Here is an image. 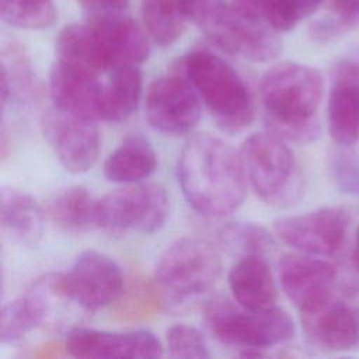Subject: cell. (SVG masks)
<instances>
[{
    "instance_id": "cell-33",
    "label": "cell",
    "mask_w": 359,
    "mask_h": 359,
    "mask_svg": "<svg viewBox=\"0 0 359 359\" xmlns=\"http://www.w3.org/2000/svg\"><path fill=\"white\" fill-rule=\"evenodd\" d=\"M332 20L342 32L359 25V0H328Z\"/></svg>"
},
{
    "instance_id": "cell-34",
    "label": "cell",
    "mask_w": 359,
    "mask_h": 359,
    "mask_svg": "<svg viewBox=\"0 0 359 359\" xmlns=\"http://www.w3.org/2000/svg\"><path fill=\"white\" fill-rule=\"evenodd\" d=\"M79 3L88 11V15L125 11L128 0H79Z\"/></svg>"
},
{
    "instance_id": "cell-25",
    "label": "cell",
    "mask_w": 359,
    "mask_h": 359,
    "mask_svg": "<svg viewBox=\"0 0 359 359\" xmlns=\"http://www.w3.org/2000/svg\"><path fill=\"white\" fill-rule=\"evenodd\" d=\"M142 84V73L136 65L112 67L105 83L104 121L119 122L130 116L139 105Z\"/></svg>"
},
{
    "instance_id": "cell-10",
    "label": "cell",
    "mask_w": 359,
    "mask_h": 359,
    "mask_svg": "<svg viewBox=\"0 0 359 359\" xmlns=\"http://www.w3.org/2000/svg\"><path fill=\"white\" fill-rule=\"evenodd\" d=\"M49 285L53 296L97 311L112 306L123 290L125 278L112 258L88 250L77 257L66 273L50 275Z\"/></svg>"
},
{
    "instance_id": "cell-36",
    "label": "cell",
    "mask_w": 359,
    "mask_h": 359,
    "mask_svg": "<svg viewBox=\"0 0 359 359\" xmlns=\"http://www.w3.org/2000/svg\"><path fill=\"white\" fill-rule=\"evenodd\" d=\"M302 18H306L309 15H311L317 8L318 6L321 4L323 0H293Z\"/></svg>"
},
{
    "instance_id": "cell-27",
    "label": "cell",
    "mask_w": 359,
    "mask_h": 359,
    "mask_svg": "<svg viewBox=\"0 0 359 359\" xmlns=\"http://www.w3.org/2000/svg\"><path fill=\"white\" fill-rule=\"evenodd\" d=\"M142 14L149 35L160 46L174 43L188 20L180 0H143Z\"/></svg>"
},
{
    "instance_id": "cell-37",
    "label": "cell",
    "mask_w": 359,
    "mask_h": 359,
    "mask_svg": "<svg viewBox=\"0 0 359 359\" xmlns=\"http://www.w3.org/2000/svg\"><path fill=\"white\" fill-rule=\"evenodd\" d=\"M352 265H353L355 269L359 272V226H358V229H356L355 244H353V250H352Z\"/></svg>"
},
{
    "instance_id": "cell-18",
    "label": "cell",
    "mask_w": 359,
    "mask_h": 359,
    "mask_svg": "<svg viewBox=\"0 0 359 359\" xmlns=\"http://www.w3.org/2000/svg\"><path fill=\"white\" fill-rule=\"evenodd\" d=\"M111 69L119 65H139L147 59L150 45L146 32L123 11L88 15Z\"/></svg>"
},
{
    "instance_id": "cell-22",
    "label": "cell",
    "mask_w": 359,
    "mask_h": 359,
    "mask_svg": "<svg viewBox=\"0 0 359 359\" xmlns=\"http://www.w3.org/2000/svg\"><path fill=\"white\" fill-rule=\"evenodd\" d=\"M157 168V154L140 135L126 136L104 163V175L116 184H136Z\"/></svg>"
},
{
    "instance_id": "cell-5",
    "label": "cell",
    "mask_w": 359,
    "mask_h": 359,
    "mask_svg": "<svg viewBox=\"0 0 359 359\" xmlns=\"http://www.w3.org/2000/svg\"><path fill=\"white\" fill-rule=\"evenodd\" d=\"M220 273L222 259L216 248L205 240L184 237L158 257L154 282L164 302L181 304L209 292Z\"/></svg>"
},
{
    "instance_id": "cell-6",
    "label": "cell",
    "mask_w": 359,
    "mask_h": 359,
    "mask_svg": "<svg viewBox=\"0 0 359 359\" xmlns=\"http://www.w3.org/2000/svg\"><path fill=\"white\" fill-rule=\"evenodd\" d=\"M205 321L223 344L243 349H265L294 335L292 317L279 307L251 310L229 299L216 297L205 306Z\"/></svg>"
},
{
    "instance_id": "cell-12",
    "label": "cell",
    "mask_w": 359,
    "mask_h": 359,
    "mask_svg": "<svg viewBox=\"0 0 359 359\" xmlns=\"http://www.w3.org/2000/svg\"><path fill=\"white\" fill-rule=\"evenodd\" d=\"M146 118L151 128L167 135L191 132L201 118V98L184 73L174 72L151 81L146 94Z\"/></svg>"
},
{
    "instance_id": "cell-20",
    "label": "cell",
    "mask_w": 359,
    "mask_h": 359,
    "mask_svg": "<svg viewBox=\"0 0 359 359\" xmlns=\"http://www.w3.org/2000/svg\"><path fill=\"white\" fill-rule=\"evenodd\" d=\"M49 276L35 282L24 296L3 306L0 323L1 344H13L43 323L49 310Z\"/></svg>"
},
{
    "instance_id": "cell-3",
    "label": "cell",
    "mask_w": 359,
    "mask_h": 359,
    "mask_svg": "<svg viewBox=\"0 0 359 359\" xmlns=\"http://www.w3.org/2000/svg\"><path fill=\"white\" fill-rule=\"evenodd\" d=\"M217 126L240 132L254 118L252 95L237 70L209 50L189 52L181 65Z\"/></svg>"
},
{
    "instance_id": "cell-19",
    "label": "cell",
    "mask_w": 359,
    "mask_h": 359,
    "mask_svg": "<svg viewBox=\"0 0 359 359\" xmlns=\"http://www.w3.org/2000/svg\"><path fill=\"white\" fill-rule=\"evenodd\" d=\"M229 286L234 300L245 309L265 310L276 306V283L262 255H243L229 272Z\"/></svg>"
},
{
    "instance_id": "cell-16",
    "label": "cell",
    "mask_w": 359,
    "mask_h": 359,
    "mask_svg": "<svg viewBox=\"0 0 359 359\" xmlns=\"http://www.w3.org/2000/svg\"><path fill=\"white\" fill-rule=\"evenodd\" d=\"M327 119L337 144L352 146L359 140V60L344 59L334 66Z\"/></svg>"
},
{
    "instance_id": "cell-35",
    "label": "cell",
    "mask_w": 359,
    "mask_h": 359,
    "mask_svg": "<svg viewBox=\"0 0 359 359\" xmlns=\"http://www.w3.org/2000/svg\"><path fill=\"white\" fill-rule=\"evenodd\" d=\"M63 349L66 351V346H62L60 344L56 342H48L45 345H42L41 348H38L32 356L39 358V359H48V358H57L63 355Z\"/></svg>"
},
{
    "instance_id": "cell-4",
    "label": "cell",
    "mask_w": 359,
    "mask_h": 359,
    "mask_svg": "<svg viewBox=\"0 0 359 359\" xmlns=\"http://www.w3.org/2000/svg\"><path fill=\"white\" fill-rule=\"evenodd\" d=\"M247 181L269 206L287 208L304 192V180L286 140L273 132L248 136L240 149Z\"/></svg>"
},
{
    "instance_id": "cell-8",
    "label": "cell",
    "mask_w": 359,
    "mask_h": 359,
    "mask_svg": "<svg viewBox=\"0 0 359 359\" xmlns=\"http://www.w3.org/2000/svg\"><path fill=\"white\" fill-rule=\"evenodd\" d=\"M300 323L310 345L327 352L359 348V282H338L303 307Z\"/></svg>"
},
{
    "instance_id": "cell-2",
    "label": "cell",
    "mask_w": 359,
    "mask_h": 359,
    "mask_svg": "<svg viewBox=\"0 0 359 359\" xmlns=\"http://www.w3.org/2000/svg\"><path fill=\"white\" fill-rule=\"evenodd\" d=\"M324 93L323 76L297 62L272 66L259 84L268 130L285 140L310 143L320 135L318 107Z\"/></svg>"
},
{
    "instance_id": "cell-1",
    "label": "cell",
    "mask_w": 359,
    "mask_h": 359,
    "mask_svg": "<svg viewBox=\"0 0 359 359\" xmlns=\"http://www.w3.org/2000/svg\"><path fill=\"white\" fill-rule=\"evenodd\" d=\"M177 178L187 202L205 216H226L245 198L247 177L240 151L210 133H196L185 142Z\"/></svg>"
},
{
    "instance_id": "cell-30",
    "label": "cell",
    "mask_w": 359,
    "mask_h": 359,
    "mask_svg": "<svg viewBox=\"0 0 359 359\" xmlns=\"http://www.w3.org/2000/svg\"><path fill=\"white\" fill-rule=\"evenodd\" d=\"M220 238L234 251L243 255H262L272 245L271 234L252 223H233L222 230Z\"/></svg>"
},
{
    "instance_id": "cell-21",
    "label": "cell",
    "mask_w": 359,
    "mask_h": 359,
    "mask_svg": "<svg viewBox=\"0 0 359 359\" xmlns=\"http://www.w3.org/2000/svg\"><path fill=\"white\" fill-rule=\"evenodd\" d=\"M3 230L22 245H36L43 234V212L36 201L15 188H3L0 196Z\"/></svg>"
},
{
    "instance_id": "cell-9",
    "label": "cell",
    "mask_w": 359,
    "mask_h": 359,
    "mask_svg": "<svg viewBox=\"0 0 359 359\" xmlns=\"http://www.w3.org/2000/svg\"><path fill=\"white\" fill-rule=\"evenodd\" d=\"M170 215V199L157 184H128L98 199L97 227L123 236L160 230Z\"/></svg>"
},
{
    "instance_id": "cell-29",
    "label": "cell",
    "mask_w": 359,
    "mask_h": 359,
    "mask_svg": "<svg viewBox=\"0 0 359 359\" xmlns=\"http://www.w3.org/2000/svg\"><path fill=\"white\" fill-rule=\"evenodd\" d=\"M328 172L339 192L348 195L359 194V154L351 146L337 144L330 151Z\"/></svg>"
},
{
    "instance_id": "cell-13",
    "label": "cell",
    "mask_w": 359,
    "mask_h": 359,
    "mask_svg": "<svg viewBox=\"0 0 359 359\" xmlns=\"http://www.w3.org/2000/svg\"><path fill=\"white\" fill-rule=\"evenodd\" d=\"M94 122L63 112L56 107L43 114V136L66 171L81 174L95 164L101 137Z\"/></svg>"
},
{
    "instance_id": "cell-31",
    "label": "cell",
    "mask_w": 359,
    "mask_h": 359,
    "mask_svg": "<svg viewBox=\"0 0 359 359\" xmlns=\"http://www.w3.org/2000/svg\"><path fill=\"white\" fill-rule=\"evenodd\" d=\"M167 348L168 355L178 359H205L210 356L203 335L188 324H175L167 331Z\"/></svg>"
},
{
    "instance_id": "cell-28",
    "label": "cell",
    "mask_w": 359,
    "mask_h": 359,
    "mask_svg": "<svg viewBox=\"0 0 359 359\" xmlns=\"http://www.w3.org/2000/svg\"><path fill=\"white\" fill-rule=\"evenodd\" d=\"M4 22L24 29H43L56 20L52 0H0Z\"/></svg>"
},
{
    "instance_id": "cell-24",
    "label": "cell",
    "mask_w": 359,
    "mask_h": 359,
    "mask_svg": "<svg viewBox=\"0 0 359 359\" xmlns=\"http://www.w3.org/2000/svg\"><path fill=\"white\" fill-rule=\"evenodd\" d=\"M98 199L84 187H70L55 195L46 208L49 219L62 230L83 233L97 227Z\"/></svg>"
},
{
    "instance_id": "cell-15",
    "label": "cell",
    "mask_w": 359,
    "mask_h": 359,
    "mask_svg": "<svg viewBox=\"0 0 359 359\" xmlns=\"http://www.w3.org/2000/svg\"><path fill=\"white\" fill-rule=\"evenodd\" d=\"M53 107L90 121H104L105 83L98 74L56 60L49 74Z\"/></svg>"
},
{
    "instance_id": "cell-17",
    "label": "cell",
    "mask_w": 359,
    "mask_h": 359,
    "mask_svg": "<svg viewBox=\"0 0 359 359\" xmlns=\"http://www.w3.org/2000/svg\"><path fill=\"white\" fill-rule=\"evenodd\" d=\"M287 299L300 310L324 296L338 280L337 266L311 254H286L278 265Z\"/></svg>"
},
{
    "instance_id": "cell-14",
    "label": "cell",
    "mask_w": 359,
    "mask_h": 359,
    "mask_svg": "<svg viewBox=\"0 0 359 359\" xmlns=\"http://www.w3.org/2000/svg\"><path fill=\"white\" fill-rule=\"evenodd\" d=\"M66 353L74 358H160L163 345L147 330L102 331L73 328L66 337Z\"/></svg>"
},
{
    "instance_id": "cell-7",
    "label": "cell",
    "mask_w": 359,
    "mask_h": 359,
    "mask_svg": "<svg viewBox=\"0 0 359 359\" xmlns=\"http://www.w3.org/2000/svg\"><path fill=\"white\" fill-rule=\"evenodd\" d=\"M194 22L223 50L252 62L275 59L282 49L276 31L264 17L215 0Z\"/></svg>"
},
{
    "instance_id": "cell-11",
    "label": "cell",
    "mask_w": 359,
    "mask_h": 359,
    "mask_svg": "<svg viewBox=\"0 0 359 359\" xmlns=\"http://www.w3.org/2000/svg\"><path fill=\"white\" fill-rule=\"evenodd\" d=\"M351 215L345 208L328 206L296 216L279 217L273 231L289 247L311 255L331 257L345 245Z\"/></svg>"
},
{
    "instance_id": "cell-23",
    "label": "cell",
    "mask_w": 359,
    "mask_h": 359,
    "mask_svg": "<svg viewBox=\"0 0 359 359\" xmlns=\"http://www.w3.org/2000/svg\"><path fill=\"white\" fill-rule=\"evenodd\" d=\"M56 53L57 60L98 76L111 69V63L88 22L65 27L56 41Z\"/></svg>"
},
{
    "instance_id": "cell-26",
    "label": "cell",
    "mask_w": 359,
    "mask_h": 359,
    "mask_svg": "<svg viewBox=\"0 0 359 359\" xmlns=\"http://www.w3.org/2000/svg\"><path fill=\"white\" fill-rule=\"evenodd\" d=\"M163 304L164 299L156 282L132 275L112 303V316L122 323H140L154 317Z\"/></svg>"
},
{
    "instance_id": "cell-32",
    "label": "cell",
    "mask_w": 359,
    "mask_h": 359,
    "mask_svg": "<svg viewBox=\"0 0 359 359\" xmlns=\"http://www.w3.org/2000/svg\"><path fill=\"white\" fill-rule=\"evenodd\" d=\"M262 15L276 32L290 31L302 20L293 0H265Z\"/></svg>"
}]
</instances>
